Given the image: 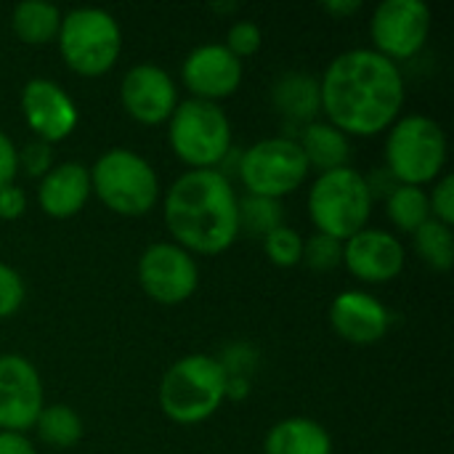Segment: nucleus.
Returning <instances> with one entry per match:
<instances>
[{
    "label": "nucleus",
    "mask_w": 454,
    "mask_h": 454,
    "mask_svg": "<svg viewBox=\"0 0 454 454\" xmlns=\"http://www.w3.org/2000/svg\"><path fill=\"white\" fill-rule=\"evenodd\" d=\"M407 98V82L399 64L372 48L338 53L319 77V101L325 120L348 138L386 133Z\"/></svg>",
    "instance_id": "obj_1"
},
{
    "label": "nucleus",
    "mask_w": 454,
    "mask_h": 454,
    "mask_svg": "<svg viewBox=\"0 0 454 454\" xmlns=\"http://www.w3.org/2000/svg\"><path fill=\"white\" fill-rule=\"evenodd\" d=\"M170 242L197 255H221L239 239V194L223 170H186L162 194Z\"/></svg>",
    "instance_id": "obj_2"
},
{
    "label": "nucleus",
    "mask_w": 454,
    "mask_h": 454,
    "mask_svg": "<svg viewBox=\"0 0 454 454\" xmlns=\"http://www.w3.org/2000/svg\"><path fill=\"white\" fill-rule=\"evenodd\" d=\"M162 415L176 426H200L226 404V372L210 354H186L168 367L157 388Z\"/></svg>",
    "instance_id": "obj_3"
},
{
    "label": "nucleus",
    "mask_w": 454,
    "mask_h": 454,
    "mask_svg": "<svg viewBox=\"0 0 454 454\" xmlns=\"http://www.w3.org/2000/svg\"><path fill=\"white\" fill-rule=\"evenodd\" d=\"M447 133L428 114H404L386 130L383 170L394 184L431 186L447 173Z\"/></svg>",
    "instance_id": "obj_4"
},
{
    "label": "nucleus",
    "mask_w": 454,
    "mask_h": 454,
    "mask_svg": "<svg viewBox=\"0 0 454 454\" xmlns=\"http://www.w3.org/2000/svg\"><path fill=\"white\" fill-rule=\"evenodd\" d=\"M372 207L375 197L367 176L351 165L317 173L306 197V210L317 234H327L340 242L370 226Z\"/></svg>",
    "instance_id": "obj_5"
},
{
    "label": "nucleus",
    "mask_w": 454,
    "mask_h": 454,
    "mask_svg": "<svg viewBox=\"0 0 454 454\" xmlns=\"http://www.w3.org/2000/svg\"><path fill=\"white\" fill-rule=\"evenodd\" d=\"M90 192L122 218H144L162 200L160 176L146 157L133 149H106L90 168Z\"/></svg>",
    "instance_id": "obj_6"
},
{
    "label": "nucleus",
    "mask_w": 454,
    "mask_h": 454,
    "mask_svg": "<svg viewBox=\"0 0 454 454\" xmlns=\"http://www.w3.org/2000/svg\"><path fill=\"white\" fill-rule=\"evenodd\" d=\"M59 56L77 77H104L122 53L120 21L106 8H72L61 13L56 35Z\"/></svg>",
    "instance_id": "obj_7"
},
{
    "label": "nucleus",
    "mask_w": 454,
    "mask_h": 454,
    "mask_svg": "<svg viewBox=\"0 0 454 454\" xmlns=\"http://www.w3.org/2000/svg\"><path fill=\"white\" fill-rule=\"evenodd\" d=\"M168 125V144L189 170H221L231 152V122L221 104L178 101Z\"/></svg>",
    "instance_id": "obj_8"
},
{
    "label": "nucleus",
    "mask_w": 454,
    "mask_h": 454,
    "mask_svg": "<svg viewBox=\"0 0 454 454\" xmlns=\"http://www.w3.org/2000/svg\"><path fill=\"white\" fill-rule=\"evenodd\" d=\"M237 176L245 194L282 202V197L298 192L309 181L311 168L293 136H271L250 144L242 152Z\"/></svg>",
    "instance_id": "obj_9"
},
{
    "label": "nucleus",
    "mask_w": 454,
    "mask_h": 454,
    "mask_svg": "<svg viewBox=\"0 0 454 454\" xmlns=\"http://www.w3.org/2000/svg\"><path fill=\"white\" fill-rule=\"evenodd\" d=\"M434 27V13L423 0H383L370 19L372 51L399 64L418 56Z\"/></svg>",
    "instance_id": "obj_10"
},
{
    "label": "nucleus",
    "mask_w": 454,
    "mask_h": 454,
    "mask_svg": "<svg viewBox=\"0 0 454 454\" xmlns=\"http://www.w3.org/2000/svg\"><path fill=\"white\" fill-rule=\"evenodd\" d=\"M146 298L160 306H181L200 287V263L176 242H152L136 266Z\"/></svg>",
    "instance_id": "obj_11"
},
{
    "label": "nucleus",
    "mask_w": 454,
    "mask_h": 454,
    "mask_svg": "<svg viewBox=\"0 0 454 454\" xmlns=\"http://www.w3.org/2000/svg\"><path fill=\"white\" fill-rule=\"evenodd\" d=\"M19 109L35 138L45 144L67 141L80 122V109L67 88L51 77H32L19 93Z\"/></svg>",
    "instance_id": "obj_12"
},
{
    "label": "nucleus",
    "mask_w": 454,
    "mask_h": 454,
    "mask_svg": "<svg viewBox=\"0 0 454 454\" xmlns=\"http://www.w3.org/2000/svg\"><path fill=\"white\" fill-rule=\"evenodd\" d=\"M178 101L181 98L173 74L152 61L133 64L120 80V104L138 125L154 128L168 122Z\"/></svg>",
    "instance_id": "obj_13"
},
{
    "label": "nucleus",
    "mask_w": 454,
    "mask_h": 454,
    "mask_svg": "<svg viewBox=\"0 0 454 454\" xmlns=\"http://www.w3.org/2000/svg\"><path fill=\"white\" fill-rule=\"evenodd\" d=\"M45 407L43 378L21 354H0V431L27 434Z\"/></svg>",
    "instance_id": "obj_14"
},
{
    "label": "nucleus",
    "mask_w": 454,
    "mask_h": 454,
    "mask_svg": "<svg viewBox=\"0 0 454 454\" xmlns=\"http://www.w3.org/2000/svg\"><path fill=\"white\" fill-rule=\"evenodd\" d=\"M245 64L223 45V43H205L189 51L181 64V82L192 93V98L221 104L223 98L234 96L242 85Z\"/></svg>",
    "instance_id": "obj_15"
},
{
    "label": "nucleus",
    "mask_w": 454,
    "mask_h": 454,
    "mask_svg": "<svg viewBox=\"0 0 454 454\" xmlns=\"http://www.w3.org/2000/svg\"><path fill=\"white\" fill-rule=\"evenodd\" d=\"M407 263V250L402 239L386 229H362L343 242V266L362 285L394 282Z\"/></svg>",
    "instance_id": "obj_16"
},
{
    "label": "nucleus",
    "mask_w": 454,
    "mask_h": 454,
    "mask_svg": "<svg viewBox=\"0 0 454 454\" xmlns=\"http://www.w3.org/2000/svg\"><path fill=\"white\" fill-rule=\"evenodd\" d=\"M333 333L351 346H375L391 330V311L367 290H343L327 311Z\"/></svg>",
    "instance_id": "obj_17"
},
{
    "label": "nucleus",
    "mask_w": 454,
    "mask_h": 454,
    "mask_svg": "<svg viewBox=\"0 0 454 454\" xmlns=\"http://www.w3.org/2000/svg\"><path fill=\"white\" fill-rule=\"evenodd\" d=\"M90 197V170L77 160L56 162L37 181V207L53 221L74 218L77 213H82Z\"/></svg>",
    "instance_id": "obj_18"
},
{
    "label": "nucleus",
    "mask_w": 454,
    "mask_h": 454,
    "mask_svg": "<svg viewBox=\"0 0 454 454\" xmlns=\"http://www.w3.org/2000/svg\"><path fill=\"white\" fill-rule=\"evenodd\" d=\"M271 106L277 114L295 125H309L319 120L322 101H319V77L306 72H285L271 85Z\"/></svg>",
    "instance_id": "obj_19"
},
{
    "label": "nucleus",
    "mask_w": 454,
    "mask_h": 454,
    "mask_svg": "<svg viewBox=\"0 0 454 454\" xmlns=\"http://www.w3.org/2000/svg\"><path fill=\"white\" fill-rule=\"evenodd\" d=\"M263 454H333V436L311 418H285L269 428Z\"/></svg>",
    "instance_id": "obj_20"
},
{
    "label": "nucleus",
    "mask_w": 454,
    "mask_h": 454,
    "mask_svg": "<svg viewBox=\"0 0 454 454\" xmlns=\"http://www.w3.org/2000/svg\"><path fill=\"white\" fill-rule=\"evenodd\" d=\"M295 141H298L309 168L317 173L346 168L351 160V138L346 133H340L338 128H333L327 120H314V122L303 125Z\"/></svg>",
    "instance_id": "obj_21"
},
{
    "label": "nucleus",
    "mask_w": 454,
    "mask_h": 454,
    "mask_svg": "<svg viewBox=\"0 0 454 454\" xmlns=\"http://www.w3.org/2000/svg\"><path fill=\"white\" fill-rule=\"evenodd\" d=\"M61 13L56 5L43 0H24L11 11V32L19 43L29 48H43L56 40L61 27Z\"/></svg>",
    "instance_id": "obj_22"
},
{
    "label": "nucleus",
    "mask_w": 454,
    "mask_h": 454,
    "mask_svg": "<svg viewBox=\"0 0 454 454\" xmlns=\"http://www.w3.org/2000/svg\"><path fill=\"white\" fill-rule=\"evenodd\" d=\"M386 218L388 223L402 234H415L426 221H431V205H428V189L420 186H404L396 184L386 194Z\"/></svg>",
    "instance_id": "obj_23"
},
{
    "label": "nucleus",
    "mask_w": 454,
    "mask_h": 454,
    "mask_svg": "<svg viewBox=\"0 0 454 454\" xmlns=\"http://www.w3.org/2000/svg\"><path fill=\"white\" fill-rule=\"evenodd\" d=\"M37 439L51 450H72L82 439V418L67 404H45L35 420Z\"/></svg>",
    "instance_id": "obj_24"
},
{
    "label": "nucleus",
    "mask_w": 454,
    "mask_h": 454,
    "mask_svg": "<svg viewBox=\"0 0 454 454\" xmlns=\"http://www.w3.org/2000/svg\"><path fill=\"white\" fill-rule=\"evenodd\" d=\"M412 245L418 258L439 274H447L454 266V234L452 226H444L439 221H426L415 234H412Z\"/></svg>",
    "instance_id": "obj_25"
},
{
    "label": "nucleus",
    "mask_w": 454,
    "mask_h": 454,
    "mask_svg": "<svg viewBox=\"0 0 454 454\" xmlns=\"http://www.w3.org/2000/svg\"><path fill=\"white\" fill-rule=\"evenodd\" d=\"M282 223H285V210L279 200L253 197V194L239 197V234L245 231L247 237L263 239Z\"/></svg>",
    "instance_id": "obj_26"
},
{
    "label": "nucleus",
    "mask_w": 454,
    "mask_h": 454,
    "mask_svg": "<svg viewBox=\"0 0 454 454\" xmlns=\"http://www.w3.org/2000/svg\"><path fill=\"white\" fill-rule=\"evenodd\" d=\"M263 253L266 258L279 266V269H295L301 266L303 258V234L287 223H282L279 229H274L271 234H266L263 239Z\"/></svg>",
    "instance_id": "obj_27"
},
{
    "label": "nucleus",
    "mask_w": 454,
    "mask_h": 454,
    "mask_svg": "<svg viewBox=\"0 0 454 454\" xmlns=\"http://www.w3.org/2000/svg\"><path fill=\"white\" fill-rule=\"evenodd\" d=\"M301 263L317 274H327L335 271L338 266H343V242L333 239L327 234H311L309 239H303V258Z\"/></svg>",
    "instance_id": "obj_28"
},
{
    "label": "nucleus",
    "mask_w": 454,
    "mask_h": 454,
    "mask_svg": "<svg viewBox=\"0 0 454 454\" xmlns=\"http://www.w3.org/2000/svg\"><path fill=\"white\" fill-rule=\"evenodd\" d=\"M239 61L255 56L261 48H263V29L258 21H250V19H242V21H234L226 32V43H223Z\"/></svg>",
    "instance_id": "obj_29"
},
{
    "label": "nucleus",
    "mask_w": 454,
    "mask_h": 454,
    "mask_svg": "<svg viewBox=\"0 0 454 454\" xmlns=\"http://www.w3.org/2000/svg\"><path fill=\"white\" fill-rule=\"evenodd\" d=\"M218 359V364L223 367V372H226V378H242V380H253V372H255V367H258V359H261V354H258V348L255 346H250V343H234V346H229V348H223V354L221 356H215Z\"/></svg>",
    "instance_id": "obj_30"
},
{
    "label": "nucleus",
    "mask_w": 454,
    "mask_h": 454,
    "mask_svg": "<svg viewBox=\"0 0 454 454\" xmlns=\"http://www.w3.org/2000/svg\"><path fill=\"white\" fill-rule=\"evenodd\" d=\"M53 165H56V160H53V146L51 144H45L40 138H32L24 146H19V173L40 181Z\"/></svg>",
    "instance_id": "obj_31"
},
{
    "label": "nucleus",
    "mask_w": 454,
    "mask_h": 454,
    "mask_svg": "<svg viewBox=\"0 0 454 454\" xmlns=\"http://www.w3.org/2000/svg\"><path fill=\"white\" fill-rule=\"evenodd\" d=\"M24 298H27V285L21 274L13 266L0 263V322L11 319L24 306Z\"/></svg>",
    "instance_id": "obj_32"
},
{
    "label": "nucleus",
    "mask_w": 454,
    "mask_h": 454,
    "mask_svg": "<svg viewBox=\"0 0 454 454\" xmlns=\"http://www.w3.org/2000/svg\"><path fill=\"white\" fill-rule=\"evenodd\" d=\"M428 205H431V218L444 223V226H454V176L444 173L439 181L431 184L428 192Z\"/></svg>",
    "instance_id": "obj_33"
},
{
    "label": "nucleus",
    "mask_w": 454,
    "mask_h": 454,
    "mask_svg": "<svg viewBox=\"0 0 454 454\" xmlns=\"http://www.w3.org/2000/svg\"><path fill=\"white\" fill-rule=\"evenodd\" d=\"M27 192L19 184H8L0 189V221H19L27 213Z\"/></svg>",
    "instance_id": "obj_34"
},
{
    "label": "nucleus",
    "mask_w": 454,
    "mask_h": 454,
    "mask_svg": "<svg viewBox=\"0 0 454 454\" xmlns=\"http://www.w3.org/2000/svg\"><path fill=\"white\" fill-rule=\"evenodd\" d=\"M16 176H19V146L5 130H0V189L16 184Z\"/></svg>",
    "instance_id": "obj_35"
},
{
    "label": "nucleus",
    "mask_w": 454,
    "mask_h": 454,
    "mask_svg": "<svg viewBox=\"0 0 454 454\" xmlns=\"http://www.w3.org/2000/svg\"><path fill=\"white\" fill-rule=\"evenodd\" d=\"M0 454H35V444L27 434L0 431Z\"/></svg>",
    "instance_id": "obj_36"
},
{
    "label": "nucleus",
    "mask_w": 454,
    "mask_h": 454,
    "mask_svg": "<svg viewBox=\"0 0 454 454\" xmlns=\"http://www.w3.org/2000/svg\"><path fill=\"white\" fill-rule=\"evenodd\" d=\"M322 11L333 19H348L362 11V3L359 0H327L322 5Z\"/></svg>",
    "instance_id": "obj_37"
}]
</instances>
